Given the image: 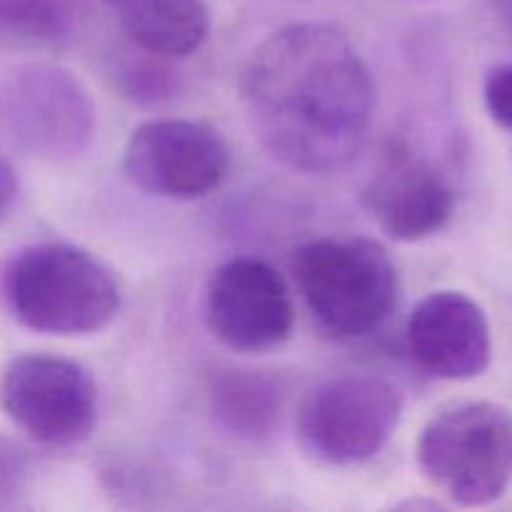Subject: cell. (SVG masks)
<instances>
[{"mask_svg":"<svg viewBox=\"0 0 512 512\" xmlns=\"http://www.w3.org/2000/svg\"><path fill=\"white\" fill-rule=\"evenodd\" d=\"M120 28L143 53L185 58L205 43L210 10L205 0H103Z\"/></svg>","mask_w":512,"mask_h":512,"instance_id":"obj_12","label":"cell"},{"mask_svg":"<svg viewBox=\"0 0 512 512\" xmlns=\"http://www.w3.org/2000/svg\"><path fill=\"white\" fill-rule=\"evenodd\" d=\"M295 283L320 330L360 340L380 328L398 303V270L368 238H318L293 258Z\"/></svg>","mask_w":512,"mask_h":512,"instance_id":"obj_3","label":"cell"},{"mask_svg":"<svg viewBox=\"0 0 512 512\" xmlns=\"http://www.w3.org/2000/svg\"><path fill=\"white\" fill-rule=\"evenodd\" d=\"M205 323L235 353H265L293 333L288 283L270 263L233 258L220 265L205 290Z\"/></svg>","mask_w":512,"mask_h":512,"instance_id":"obj_9","label":"cell"},{"mask_svg":"<svg viewBox=\"0 0 512 512\" xmlns=\"http://www.w3.org/2000/svg\"><path fill=\"white\" fill-rule=\"evenodd\" d=\"M283 393L270 375L258 370H225L210 388V413L225 433L240 440H263L275 430Z\"/></svg>","mask_w":512,"mask_h":512,"instance_id":"obj_13","label":"cell"},{"mask_svg":"<svg viewBox=\"0 0 512 512\" xmlns=\"http://www.w3.org/2000/svg\"><path fill=\"white\" fill-rule=\"evenodd\" d=\"M490 5L495 8V13L503 18V23L512 30V0H490Z\"/></svg>","mask_w":512,"mask_h":512,"instance_id":"obj_18","label":"cell"},{"mask_svg":"<svg viewBox=\"0 0 512 512\" xmlns=\"http://www.w3.org/2000/svg\"><path fill=\"white\" fill-rule=\"evenodd\" d=\"M240 100L255 138L285 168L333 173L368 138L375 85L343 30L293 23L250 53Z\"/></svg>","mask_w":512,"mask_h":512,"instance_id":"obj_1","label":"cell"},{"mask_svg":"<svg viewBox=\"0 0 512 512\" xmlns=\"http://www.w3.org/2000/svg\"><path fill=\"white\" fill-rule=\"evenodd\" d=\"M78 0H0V35L60 43L78 30Z\"/></svg>","mask_w":512,"mask_h":512,"instance_id":"obj_14","label":"cell"},{"mask_svg":"<svg viewBox=\"0 0 512 512\" xmlns=\"http://www.w3.org/2000/svg\"><path fill=\"white\" fill-rule=\"evenodd\" d=\"M130 183L158 198L195 200L215 193L230 170L223 135L203 120L163 118L143 123L125 143Z\"/></svg>","mask_w":512,"mask_h":512,"instance_id":"obj_8","label":"cell"},{"mask_svg":"<svg viewBox=\"0 0 512 512\" xmlns=\"http://www.w3.org/2000/svg\"><path fill=\"white\" fill-rule=\"evenodd\" d=\"M0 410L23 435L50 448L78 445L98 420V388L80 363L28 353L0 373Z\"/></svg>","mask_w":512,"mask_h":512,"instance_id":"obj_7","label":"cell"},{"mask_svg":"<svg viewBox=\"0 0 512 512\" xmlns=\"http://www.w3.org/2000/svg\"><path fill=\"white\" fill-rule=\"evenodd\" d=\"M0 128L28 155L70 163L93 145L98 110L70 70L20 63L0 73Z\"/></svg>","mask_w":512,"mask_h":512,"instance_id":"obj_5","label":"cell"},{"mask_svg":"<svg viewBox=\"0 0 512 512\" xmlns=\"http://www.w3.org/2000/svg\"><path fill=\"white\" fill-rule=\"evenodd\" d=\"M403 418V395L375 375H335L298 410L300 445L328 465H360L388 445Z\"/></svg>","mask_w":512,"mask_h":512,"instance_id":"obj_6","label":"cell"},{"mask_svg":"<svg viewBox=\"0 0 512 512\" xmlns=\"http://www.w3.org/2000/svg\"><path fill=\"white\" fill-rule=\"evenodd\" d=\"M405 333L415 363L440 380L478 378L493 358L488 315L458 290L425 295L410 313Z\"/></svg>","mask_w":512,"mask_h":512,"instance_id":"obj_10","label":"cell"},{"mask_svg":"<svg viewBox=\"0 0 512 512\" xmlns=\"http://www.w3.org/2000/svg\"><path fill=\"white\" fill-rule=\"evenodd\" d=\"M363 205L385 235L400 243H418L448 225L455 193L430 160L393 153L365 185Z\"/></svg>","mask_w":512,"mask_h":512,"instance_id":"obj_11","label":"cell"},{"mask_svg":"<svg viewBox=\"0 0 512 512\" xmlns=\"http://www.w3.org/2000/svg\"><path fill=\"white\" fill-rule=\"evenodd\" d=\"M168 58H140L128 60L118 70L120 90L135 103H158V100L170 98L178 90V75L163 63Z\"/></svg>","mask_w":512,"mask_h":512,"instance_id":"obj_15","label":"cell"},{"mask_svg":"<svg viewBox=\"0 0 512 512\" xmlns=\"http://www.w3.org/2000/svg\"><path fill=\"white\" fill-rule=\"evenodd\" d=\"M0 290L8 313L40 335H93L120 310L115 275L88 250L65 243H38L13 255Z\"/></svg>","mask_w":512,"mask_h":512,"instance_id":"obj_2","label":"cell"},{"mask_svg":"<svg viewBox=\"0 0 512 512\" xmlns=\"http://www.w3.org/2000/svg\"><path fill=\"white\" fill-rule=\"evenodd\" d=\"M483 98L490 118L503 125V128L512 130V63L495 65V68L488 70Z\"/></svg>","mask_w":512,"mask_h":512,"instance_id":"obj_16","label":"cell"},{"mask_svg":"<svg viewBox=\"0 0 512 512\" xmlns=\"http://www.w3.org/2000/svg\"><path fill=\"white\" fill-rule=\"evenodd\" d=\"M15 198H18V175L8 160L0 158V220L13 208Z\"/></svg>","mask_w":512,"mask_h":512,"instance_id":"obj_17","label":"cell"},{"mask_svg":"<svg viewBox=\"0 0 512 512\" xmlns=\"http://www.w3.org/2000/svg\"><path fill=\"white\" fill-rule=\"evenodd\" d=\"M418 465L455 505L495 503L512 483V413L485 400L443 410L423 428Z\"/></svg>","mask_w":512,"mask_h":512,"instance_id":"obj_4","label":"cell"}]
</instances>
